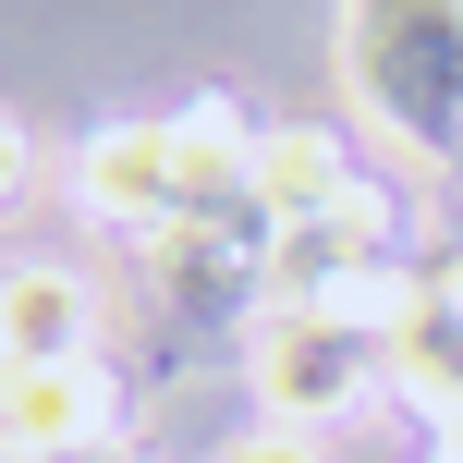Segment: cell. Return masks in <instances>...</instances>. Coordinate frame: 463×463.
<instances>
[{
	"instance_id": "12",
	"label": "cell",
	"mask_w": 463,
	"mask_h": 463,
	"mask_svg": "<svg viewBox=\"0 0 463 463\" xmlns=\"http://www.w3.org/2000/svg\"><path fill=\"white\" fill-rule=\"evenodd\" d=\"M427 463H463V439H439V451H427Z\"/></svg>"
},
{
	"instance_id": "9",
	"label": "cell",
	"mask_w": 463,
	"mask_h": 463,
	"mask_svg": "<svg viewBox=\"0 0 463 463\" xmlns=\"http://www.w3.org/2000/svg\"><path fill=\"white\" fill-rule=\"evenodd\" d=\"M24 171H37V146H24V122L0 110V208H13V195H24Z\"/></svg>"
},
{
	"instance_id": "3",
	"label": "cell",
	"mask_w": 463,
	"mask_h": 463,
	"mask_svg": "<svg viewBox=\"0 0 463 463\" xmlns=\"http://www.w3.org/2000/svg\"><path fill=\"white\" fill-rule=\"evenodd\" d=\"M110 439H122V378L98 354H73V366H13L0 354V463H73Z\"/></svg>"
},
{
	"instance_id": "10",
	"label": "cell",
	"mask_w": 463,
	"mask_h": 463,
	"mask_svg": "<svg viewBox=\"0 0 463 463\" xmlns=\"http://www.w3.org/2000/svg\"><path fill=\"white\" fill-rule=\"evenodd\" d=\"M73 463H146V451H135V439H110V451H73Z\"/></svg>"
},
{
	"instance_id": "6",
	"label": "cell",
	"mask_w": 463,
	"mask_h": 463,
	"mask_svg": "<svg viewBox=\"0 0 463 463\" xmlns=\"http://www.w3.org/2000/svg\"><path fill=\"white\" fill-rule=\"evenodd\" d=\"M171 122V159H184V208L195 220H220V208H256V122H244V98H184V110H159Z\"/></svg>"
},
{
	"instance_id": "4",
	"label": "cell",
	"mask_w": 463,
	"mask_h": 463,
	"mask_svg": "<svg viewBox=\"0 0 463 463\" xmlns=\"http://www.w3.org/2000/svg\"><path fill=\"white\" fill-rule=\"evenodd\" d=\"M73 195H86V220H98V232H122V244H146V232L195 220V208H184V159H171V122H159V110L98 122L86 159H73Z\"/></svg>"
},
{
	"instance_id": "11",
	"label": "cell",
	"mask_w": 463,
	"mask_h": 463,
	"mask_svg": "<svg viewBox=\"0 0 463 463\" xmlns=\"http://www.w3.org/2000/svg\"><path fill=\"white\" fill-rule=\"evenodd\" d=\"M451 244H463V159H451Z\"/></svg>"
},
{
	"instance_id": "5",
	"label": "cell",
	"mask_w": 463,
	"mask_h": 463,
	"mask_svg": "<svg viewBox=\"0 0 463 463\" xmlns=\"http://www.w3.org/2000/svg\"><path fill=\"white\" fill-rule=\"evenodd\" d=\"M0 354H13V366H73V354H98V293H86V269H61V256L0 269Z\"/></svg>"
},
{
	"instance_id": "1",
	"label": "cell",
	"mask_w": 463,
	"mask_h": 463,
	"mask_svg": "<svg viewBox=\"0 0 463 463\" xmlns=\"http://www.w3.org/2000/svg\"><path fill=\"white\" fill-rule=\"evenodd\" d=\"M342 73L415 171L463 159V0H342Z\"/></svg>"
},
{
	"instance_id": "8",
	"label": "cell",
	"mask_w": 463,
	"mask_h": 463,
	"mask_svg": "<svg viewBox=\"0 0 463 463\" xmlns=\"http://www.w3.org/2000/svg\"><path fill=\"white\" fill-rule=\"evenodd\" d=\"M208 463H317V439H305V427H269V415H256L244 439H220Z\"/></svg>"
},
{
	"instance_id": "2",
	"label": "cell",
	"mask_w": 463,
	"mask_h": 463,
	"mask_svg": "<svg viewBox=\"0 0 463 463\" xmlns=\"http://www.w3.org/2000/svg\"><path fill=\"white\" fill-rule=\"evenodd\" d=\"M244 391L269 402V427H329L378 391V342H354L342 317H244Z\"/></svg>"
},
{
	"instance_id": "7",
	"label": "cell",
	"mask_w": 463,
	"mask_h": 463,
	"mask_svg": "<svg viewBox=\"0 0 463 463\" xmlns=\"http://www.w3.org/2000/svg\"><path fill=\"white\" fill-rule=\"evenodd\" d=\"M366 184V171H354V146L329 135V122H280L269 146H256V220H317V208H342V195Z\"/></svg>"
}]
</instances>
